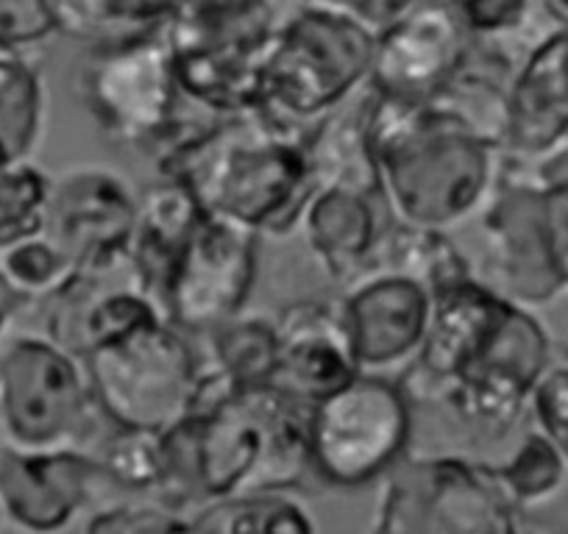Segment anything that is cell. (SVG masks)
<instances>
[{
	"label": "cell",
	"instance_id": "d6a6232c",
	"mask_svg": "<svg viewBox=\"0 0 568 534\" xmlns=\"http://www.w3.org/2000/svg\"><path fill=\"white\" fill-rule=\"evenodd\" d=\"M51 176L34 162L0 165V250L45 228Z\"/></svg>",
	"mask_w": 568,
	"mask_h": 534
},
{
	"label": "cell",
	"instance_id": "ab89813d",
	"mask_svg": "<svg viewBox=\"0 0 568 534\" xmlns=\"http://www.w3.org/2000/svg\"><path fill=\"white\" fill-rule=\"evenodd\" d=\"M26 307H29V304H26L23 298H20L18 292L7 285V279H3V276H0V337H3L7 326L12 324L14 315L23 312Z\"/></svg>",
	"mask_w": 568,
	"mask_h": 534
},
{
	"label": "cell",
	"instance_id": "5bb4252c",
	"mask_svg": "<svg viewBox=\"0 0 568 534\" xmlns=\"http://www.w3.org/2000/svg\"><path fill=\"white\" fill-rule=\"evenodd\" d=\"M136 193L109 165H75L51 176L45 228L75 274L109 270L129 259L136 220Z\"/></svg>",
	"mask_w": 568,
	"mask_h": 534
},
{
	"label": "cell",
	"instance_id": "ffe728a7",
	"mask_svg": "<svg viewBox=\"0 0 568 534\" xmlns=\"http://www.w3.org/2000/svg\"><path fill=\"white\" fill-rule=\"evenodd\" d=\"M273 320L278 337V387L313 404L359 373L337 301H293Z\"/></svg>",
	"mask_w": 568,
	"mask_h": 534
},
{
	"label": "cell",
	"instance_id": "8992f818",
	"mask_svg": "<svg viewBox=\"0 0 568 534\" xmlns=\"http://www.w3.org/2000/svg\"><path fill=\"white\" fill-rule=\"evenodd\" d=\"M413 398L402 381L357 373L310 404V468L321 487L359 490L407 454Z\"/></svg>",
	"mask_w": 568,
	"mask_h": 534
},
{
	"label": "cell",
	"instance_id": "277c9868",
	"mask_svg": "<svg viewBox=\"0 0 568 534\" xmlns=\"http://www.w3.org/2000/svg\"><path fill=\"white\" fill-rule=\"evenodd\" d=\"M376 31L321 3H304L276 25L262 75L271 117L310 131L368 86Z\"/></svg>",
	"mask_w": 568,
	"mask_h": 534
},
{
	"label": "cell",
	"instance_id": "7c38bea8",
	"mask_svg": "<svg viewBox=\"0 0 568 534\" xmlns=\"http://www.w3.org/2000/svg\"><path fill=\"white\" fill-rule=\"evenodd\" d=\"M483 261L474 274L483 285L518 307H544L566 292L557 256L549 198L518 176L505 160L499 184L477 217Z\"/></svg>",
	"mask_w": 568,
	"mask_h": 534
},
{
	"label": "cell",
	"instance_id": "7a4b0ae2",
	"mask_svg": "<svg viewBox=\"0 0 568 534\" xmlns=\"http://www.w3.org/2000/svg\"><path fill=\"white\" fill-rule=\"evenodd\" d=\"M368 137L387 215L404 226L449 234L477 220L505 171L507 151L440 97L371 92Z\"/></svg>",
	"mask_w": 568,
	"mask_h": 534
},
{
	"label": "cell",
	"instance_id": "3957f363",
	"mask_svg": "<svg viewBox=\"0 0 568 534\" xmlns=\"http://www.w3.org/2000/svg\"><path fill=\"white\" fill-rule=\"evenodd\" d=\"M206 501L298 493L310 468V401L278 384L243 387L195 418Z\"/></svg>",
	"mask_w": 568,
	"mask_h": 534
},
{
	"label": "cell",
	"instance_id": "2e32d148",
	"mask_svg": "<svg viewBox=\"0 0 568 534\" xmlns=\"http://www.w3.org/2000/svg\"><path fill=\"white\" fill-rule=\"evenodd\" d=\"M341 304L357 370L402 381L418 359L435 296L407 276L365 267L343 285Z\"/></svg>",
	"mask_w": 568,
	"mask_h": 534
},
{
	"label": "cell",
	"instance_id": "836d02e7",
	"mask_svg": "<svg viewBox=\"0 0 568 534\" xmlns=\"http://www.w3.org/2000/svg\"><path fill=\"white\" fill-rule=\"evenodd\" d=\"M529 415H532L535 429L568 462V362L551 359L529 396Z\"/></svg>",
	"mask_w": 568,
	"mask_h": 534
},
{
	"label": "cell",
	"instance_id": "5b68a950",
	"mask_svg": "<svg viewBox=\"0 0 568 534\" xmlns=\"http://www.w3.org/2000/svg\"><path fill=\"white\" fill-rule=\"evenodd\" d=\"M0 423L20 449H90L106 418L84 359L42 331L0 342Z\"/></svg>",
	"mask_w": 568,
	"mask_h": 534
},
{
	"label": "cell",
	"instance_id": "4dcf8cb0",
	"mask_svg": "<svg viewBox=\"0 0 568 534\" xmlns=\"http://www.w3.org/2000/svg\"><path fill=\"white\" fill-rule=\"evenodd\" d=\"M95 456L114 490L151 501L162 473V432L112 427Z\"/></svg>",
	"mask_w": 568,
	"mask_h": 534
},
{
	"label": "cell",
	"instance_id": "603a6c76",
	"mask_svg": "<svg viewBox=\"0 0 568 534\" xmlns=\"http://www.w3.org/2000/svg\"><path fill=\"white\" fill-rule=\"evenodd\" d=\"M368 101L371 90L365 86L310 129L307 156L315 189L341 187L382 201L379 173L368 137Z\"/></svg>",
	"mask_w": 568,
	"mask_h": 534
},
{
	"label": "cell",
	"instance_id": "9c48e42d",
	"mask_svg": "<svg viewBox=\"0 0 568 534\" xmlns=\"http://www.w3.org/2000/svg\"><path fill=\"white\" fill-rule=\"evenodd\" d=\"M81 97L112 143L154 154L182 117L184 101L162 25L92 45L81 68Z\"/></svg>",
	"mask_w": 568,
	"mask_h": 534
},
{
	"label": "cell",
	"instance_id": "1f68e13d",
	"mask_svg": "<svg viewBox=\"0 0 568 534\" xmlns=\"http://www.w3.org/2000/svg\"><path fill=\"white\" fill-rule=\"evenodd\" d=\"M463 23L471 31L474 42L485 48H499L521 59L513 48H527L540 31H535L544 9V0H452Z\"/></svg>",
	"mask_w": 568,
	"mask_h": 534
},
{
	"label": "cell",
	"instance_id": "f6af8a7d",
	"mask_svg": "<svg viewBox=\"0 0 568 534\" xmlns=\"http://www.w3.org/2000/svg\"><path fill=\"white\" fill-rule=\"evenodd\" d=\"M566 292H568V279H566Z\"/></svg>",
	"mask_w": 568,
	"mask_h": 534
},
{
	"label": "cell",
	"instance_id": "6da1fadb",
	"mask_svg": "<svg viewBox=\"0 0 568 534\" xmlns=\"http://www.w3.org/2000/svg\"><path fill=\"white\" fill-rule=\"evenodd\" d=\"M307 134L265 109L234 117L201 112L179 117L151 156L156 176L182 182L204 215L256 237H287L315 193Z\"/></svg>",
	"mask_w": 568,
	"mask_h": 534
},
{
	"label": "cell",
	"instance_id": "f546056e",
	"mask_svg": "<svg viewBox=\"0 0 568 534\" xmlns=\"http://www.w3.org/2000/svg\"><path fill=\"white\" fill-rule=\"evenodd\" d=\"M0 276L26 304H45L75 276V265L45 232L0 250Z\"/></svg>",
	"mask_w": 568,
	"mask_h": 534
},
{
	"label": "cell",
	"instance_id": "d6986e66",
	"mask_svg": "<svg viewBox=\"0 0 568 534\" xmlns=\"http://www.w3.org/2000/svg\"><path fill=\"white\" fill-rule=\"evenodd\" d=\"M568 140V23L549 29L524 48L507 81V137L513 160H535Z\"/></svg>",
	"mask_w": 568,
	"mask_h": 534
},
{
	"label": "cell",
	"instance_id": "30bf717a",
	"mask_svg": "<svg viewBox=\"0 0 568 534\" xmlns=\"http://www.w3.org/2000/svg\"><path fill=\"white\" fill-rule=\"evenodd\" d=\"M551 340L532 309L507 304L444 387L438 407L479 440H501L529 412V396L551 364Z\"/></svg>",
	"mask_w": 568,
	"mask_h": 534
},
{
	"label": "cell",
	"instance_id": "484cf974",
	"mask_svg": "<svg viewBox=\"0 0 568 534\" xmlns=\"http://www.w3.org/2000/svg\"><path fill=\"white\" fill-rule=\"evenodd\" d=\"M184 0H51L59 34L103 45L165 25Z\"/></svg>",
	"mask_w": 568,
	"mask_h": 534
},
{
	"label": "cell",
	"instance_id": "74e56055",
	"mask_svg": "<svg viewBox=\"0 0 568 534\" xmlns=\"http://www.w3.org/2000/svg\"><path fill=\"white\" fill-rule=\"evenodd\" d=\"M304 3H321V7L337 9V12L359 20V23L368 25L371 31L379 34V31L387 29L393 20L402 18L404 12H409L418 0H304Z\"/></svg>",
	"mask_w": 568,
	"mask_h": 534
},
{
	"label": "cell",
	"instance_id": "f35d334b",
	"mask_svg": "<svg viewBox=\"0 0 568 534\" xmlns=\"http://www.w3.org/2000/svg\"><path fill=\"white\" fill-rule=\"evenodd\" d=\"M267 3V0H184L176 14L187 18H226V14L248 12V9Z\"/></svg>",
	"mask_w": 568,
	"mask_h": 534
},
{
	"label": "cell",
	"instance_id": "44dd1931",
	"mask_svg": "<svg viewBox=\"0 0 568 534\" xmlns=\"http://www.w3.org/2000/svg\"><path fill=\"white\" fill-rule=\"evenodd\" d=\"M387 223L385 201L352 189L318 187L307 201L298 232L321 270L343 287L363 274Z\"/></svg>",
	"mask_w": 568,
	"mask_h": 534
},
{
	"label": "cell",
	"instance_id": "ba28073f",
	"mask_svg": "<svg viewBox=\"0 0 568 534\" xmlns=\"http://www.w3.org/2000/svg\"><path fill=\"white\" fill-rule=\"evenodd\" d=\"M84 364L109 427L165 432L193 418L204 357L171 320L98 348Z\"/></svg>",
	"mask_w": 568,
	"mask_h": 534
},
{
	"label": "cell",
	"instance_id": "f1b7e54d",
	"mask_svg": "<svg viewBox=\"0 0 568 534\" xmlns=\"http://www.w3.org/2000/svg\"><path fill=\"white\" fill-rule=\"evenodd\" d=\"M496 482L505 490L507 499L524 510V506H538L549 501L562 487L568 473V462L560 451L538 432L524 434L518 449L499 465H490Z\"/></svg>",
	"mask_w": 568,
	"mask_h": 534
},
{
	"label": "cell",
	"instance_id": "e575fe53",
	"mask_svg": "<svg viewBox=\"0 0 568 534\" xmlns=\"http://www.w3.org/2000/svg\"><path fill=\"white\" fill-rule=\"evenodd\" d=\"M59 34L51 0H0V51L26 53Z\"/></svg>",
	"mask_w": 568,
	"mask_h": 534
},
{
	"label": "cell",
	"instance_id": "52a82bcc",
	"mask_svg": "<svg viewBox=\"0 0 568 534\" xmlns=\"http://www.w3.org/2000/svg\"><path fill=\"white\" fill-rule=\"evenodd\" d=\"M518 523L490 465L433 454L404 456L379 479L371 534H518Z\"/></svg>",
	"mask_w": 568,
	"mask_h": 534
},
{
	"label": "cell",
	"instance_id": "ac0fdd59",
	"mask_svg": "<svg viewBox=\"0 0 568 534\" xmlns=\"http://www.w3.org/2000/svg\"><path fill=\"white\" fill-rule=\"evenodd\" d=\"M45 309V335L79 359L168 320L129 259L109 270L75 274Z\"/></svg>",
	"mask_w": 568,
	"mask_h": 534
},
{
	"label": "cell",
	"instance_id": "9a60e30c",
	"mask_svg": "<svg viewBox=\"0 0 568 534\" xmlns=\"http://www.w3.org/2000/svg\"><path fill=\"white\" fill-rule=\"evenodd\" d=\"M474 53V37L452 0H418L376 34L371 92L398 101L438 97Z\"/></svg>",
	"mask_w": 568,
	"mask_h": 534
},
{
	"label": "cell",
	"instance_id": "b9f144b4",
	"mask_svg": "<svg viewBox=\"0 0 568 534\" xmlns=\"http://www.w3.org/2000/svg\"><path fill=\"white\" fill-rule=\"evenodd\" d=\"M544 9L557 23H568V0H544Z\"/></svg>",
	"mask_w": 568,
	"mask_h": 534
},
{
	"label": "cell",
	"instance_id": "4316f807",
	"mask_svg": "<svg viewBox=\"0 0 568 534\" xmlns=\"http://www.w3.org/2000/svg\"><path fill=\"white\" fill-rule=\"evenodd\" d=\"M206 353L215 368H221L237 390L243 387L276 384L278 376V337L276 320L265 315H245L226 320L204 335Z\"/></svg>",
	"mask_w": 568,
	"mask_h": 534
},
{
	"label": "cell",
	"instance_id": "cb8c5ba5",
	"mask_svg": "<svg viewBox=\"0 0 568 534\" xmlns=\"http://www.w3.org/2000/svg\"><path fill=\"white\" fill-rule=\"evenodd\" d=\"M365 267H379V270L407 276L433 296L457 281L477 276L468 256L457 248L449 234L435 232V228L404 226L396 220L382 228L374 254Z\"/></svg>",
	"mask_w": 568,
	"mask_h": 534
},
{
	"label": "cell",
	"instance_id": "d4e9b609",
	"mask_svg": "<svg viewBox=\"0 0 568 534\" xmlns=\"http://www.w3.org/2000/svg\"><path fill=\"white\" fill-rule=\"evenodd\" d=\"M45 81L26 53L0 51V165L29 162L45 129Z\"/></svg>",
	"mask_w": 568,
	"mask_h": 534
},
{
	"label": "cell",
	"instance_id": "83f0119b",
	"mask_svg": "<svg viewBox=\"0 0 568 534\" xmlns=\"http://www.w3.org/2000/svg\"><path fill=\"white\" fill-rule=\"evenodd\" d=\"M206 534H318L313 515L291 493L229 499L195 515Z\"/></svg>",
	"mask_w": 568,
	"mask_h": 534
},
{
	"label": "cell",
	"instance_id": "e0dca14e",
	"mask_svg": "<svg viewBox=\"0 0 568 534\" xmlns=\"http://www.w3.org/2000/svg\"><path fill=\"white\" fill-rule=\"evenodd\" d=\"M114 490L84 449H20L0 440V510L29 534H59L81 510Z\"/></svg>",
	"mask_w": 568,
	"mask_h": 534
},
{
	"label": "cell",
	"instance_id": "4fadbf2b",
	"mask_svg": "<svg viewBox=\"0 0 568 534\" xmlns=\"http://www.w3.org/2000/svg\"><path fill=\"white\" fill-rule=\"evenodd\" d=\"M256 234L204 215L165 281V315L190 337L243 312L256 281Z\"/></svg>",
	"mask_w": 568,
	"mask_h": 534
},
{
	"label": "cell",
	"instance_id": "7bdbcfd3",
	"mask_svg": "<svg viewBox=\"0 0 568 534\" xmlns=\"http://www.w3.org/2000/svg\"><path fill=\"white\" fill-rule=\"evenodd\" d=\"M518 534H557V532H555V528L544 526V523L524 521V517H521V523H518Z\"/></svg>",
	"mask_w": 568,
	"mask_h": 534
},
{
	"label": "cell",
	"instance_id": "7402d4cb",
	"mask_svg": "<svg viewBox=\"0 0 568 534\" xmlns=\"http://www.w3.org/2000/svg\"><path fill=\"white\" fill-rule=\"evenodd\" d=\"M201 220H204V209L176 178L156 176L149 187L140 189L129 261L142 285L160 298V304L173 261L179 259Z\"/></svg>",
	"mask_w": 568,
	"mask_h": 534
},
{
	"label": "cell",
	"instance_id": "d590c367",
	"mask_svg": "<svg viewBox=\"0 0 568 534\" xmlns=\"http://www.w3.org/2000/svg\"><path fill=\"white\" fill-rule=\"evenodd\" d=\"M176 517L151 501L136 499L92 512L81 534H165Z\"/></svg>",
	"mask_w": 568,
	"mask_h": 534
},
{
	"label": "cell",
	"instance_id": "8fae6325",
	"mask_svg": "<svg viewBox=\"0 0 568 534\" xmlns=\"http://www.w3.org/2000/svg\"><path fill=\"white\" fill-rule=\"evenodd\" d=\"M271 0L226 18L173 14L165 25L179 92L210 117H234L262 103V75L276 31Z\"/></svg>",
	"mask_w": 568,
	"mask_h": 534
},
{
	"label": "cell",
	"instance_id": "ee69618b",
	"mask_svg": "<svg viewBox=\"0 0 568 534\" xmlns=\"http://www.w3.org/2000/svg\"><path fill=\"white\" fill-rule=\"evenodd\" d=\"M0 521H3V510H0Z\"/></svg>",
	"mask_w": 568,
	"mask_h": 534
},
{
	"label": "cell",
	"instance_id": "8d00e7d4",
	"mask_svg": "<svg viewBox=\"0 0 568 534\" xmlns=\"http://www.w3.org/2000/svg\"><path fill=\"white\" fill-rule=\"evenodd\" d=\"M507 162H510L518 176L527 178L540 193L568 195V140H562L560 145L535 156V160H513V156H507Z\"/></svg>",
	"mask_w": 568,
	"mask_h": 534
},
{
	"label": "cell",
	"instance_id": "60d3db41",
	"mask_svg": "<svg viewBox=\"0 0 568 534\" xmlns=\"http://www.w3.org/2000/svg\"><path fill=\"white\" fill-rule=\"evenodd\" d=\"M165 534H206V532L195 523V517H176Z\"/></svg>",
	"mask_w": 568,
	"mask_h": 534
}]
</instances>
